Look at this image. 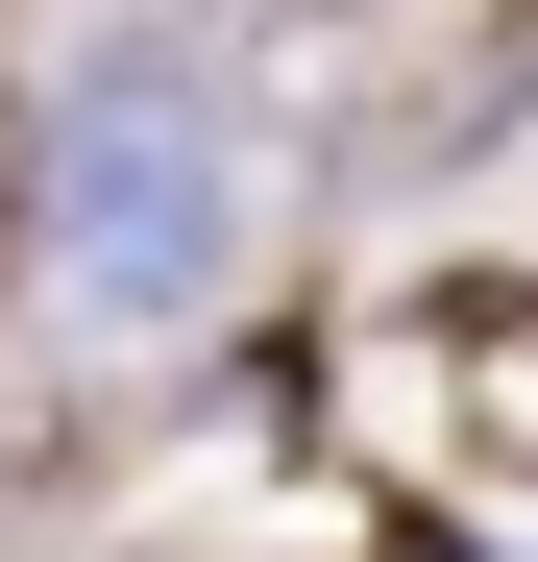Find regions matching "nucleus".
Here are the masks:
<instances>
[{"mask_svg": "<svg viewBox=\"0 0 538 562\" xmlns=\"http://www.w3.org/2000/svg\"><path fill=\"white\" fill-rule=\"evenodd\" d=\"M49 294L74 342H197L245 294V123L197 74H99L49 123Z\"/></svg>", "mask_w": 538, "mask_h": 562, "instance_id": "obj_1", "label": "nucleus"}]
</instances>
